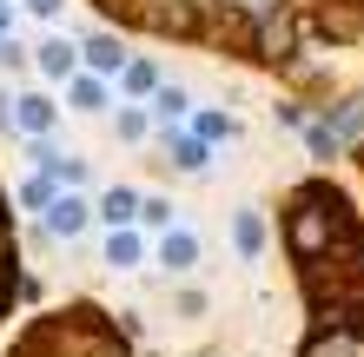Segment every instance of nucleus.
<instances>
[{"mask_svg": "<svg viewBox=\"0 0 364 357\" xmlns=\"http://www.w3.org/2000/svg\"><path fill=\"white\" fill-rule=\"evenodd\" d=\"M278 251L305 304L291 357H364V205L338 172L278 185Z\"/></svg>", "mask_w": 364, "mask_h": 357, "instance_id": "1", "label": "nucleus"}, {"mask_svg": "<svg viewBox=\"0 0 364 357\" xmlns=\"http://www.w3.org/2000/svg\"><path fill=\"white\" fill-rule=\"evenodd\" d=\"M87 7L100 13V27L126 40L225 60L291 93L305 73V20L318 0H87Z\"/></svg>", "mask_w": 364, "mask_h": 357, "instance_id": "2", "label": "nucleus"}, {"mask_svg": "<svg viewBox=\"0 0 364 357\" xmlns=\"http://www.w3.org/2000/svg\"><path fill=\"white\" fill-rule=\"evenodd\" d=\"M305 106V153L318 172H331L338 159L358 179L364 205V0H318L305 20V73L285 93Z\"/></svg>", "mask_w": 364, "mask_h": 357, "instance_id": "3", "label": "nucleus"}, {"mask_svg": "<svg viewBox=\"0 0 364 357\" xmlns=\"http://www.w3.org/2000/svg\"><path fill=\"white\" fill-rule=\"evenodd\" d=\"M0 357H139V351H133L126 324H119L106 304L67 298V304L40 311V318H27Z\"/></svg>", "mask_w": 364, "mask_h": 357, "instance_id": "4", "label": "nucleus"}, {"mask_svg": "<svg viewBox=\"0 0 364 357\" xmlns=\"http://www.w3.org/2000/svg\"><path fill=\"white\" fill-rule=\"evenodd\" d=\"M153 258H159V271H166V278H192V271L205 265V238H199V225H192V219H179L173 232H159Z\"/></svg>", "mask_w": 364, "mask_h": 357, "instance_id": "5", "label": "nucleus"}, {"mask_svg": "<svg viewBox=\"0 0 364 357\" xmlns=\"http://www.w3.org/2000/svg\"><path fill=\"white\" fill-rule=\"evenodd\" d=\"M14 133L20 139H53L60 133V99L47 93V87H27V93H14Z\"/></svg>", "mask_w": 364, "mask_h": 357, "instance_id": "6", "label": "nucleus"}, {"mask_svg": "<svg viewBox=\"0 0 364 357\" xmlns=\"http://www.w3.org/2000/svg\"><path fill=\"white\" fill-rule=\"evenodd\" d=\"M126 60H133V47H126V33H113V27H93L87 40H80V67L100 73V79H113V87H119Z\"/></svg>", "mask_w": 364, "mask_h": 357, "instance_id": "7", "label": "nucleus"}, {"mask_svg": "<svg viewBox=\"0 0 364 357\" xmlns=\"http://www.w3.org/2000/svg\"><path fill=\"white\" fill-rule=\"evenodd\" d=\"M159 145H166V165H173L179 179H205V172H212V145L192 133V126H173V133H159Z\"/></svg>", "mask_w": 364, "mask_h": 357, "instance_id": "8", "label": "nucleus"}, {"mask_svg": "<svg viewBox=\"0 0 364 357\" xmlns=\"http://www.w3.org/2000/svg\"><path fill=\"white\" fill-rule=\"evenodd\" d=\"M20 298V232H14V199L0 192V318Z\"/></svg>", "mask_w": 364, "mask_h": 357, "instance_id": "9", "label": "nucleus"}, {"mask_svg": "<svg viewBox=\"0 0 364 357\" xmlns=\"http://www.w3.org/2000/svg\"><path fill=\"white\" fill-rule=\"evenodd\" d=\"M40 225H47V238L60 245H73V238H87V225H93V199H80V192H60L47 212H40Z\"/></svg>", "mask_w": 364, "mask_h": 357, "instance_id": "10", "label": "nucleus"}, {"mask_svg": "<svg viewBox=\"0 0 364 357\" xmlns=\"http://www.w3.org/2000/svg\"><path fill=\"white\" fill-rule=\"evenodd\" d=\"M33 73L53 79V87H67V79L80 73V40H73V33H47V40L33 47Z\"/></svg>", "mask_w": 364, "mask_h": 357, "instance_id": "11", "label": "nucleus"}, {"mask_svg": "<svg viewBox=\"0 0 364 357\" xmlns=\"http://www.w3.org/2000/svg\"><path fill=\"white\" fill-rule=\"evenodd\" d=\"M139 199L146 192H133V185H106V192L93 199V219L106 225V232H126V225H139Z\"/></svg>", "mask_w": 364, "mask_h": 357, "instance_id": "12", "label": "nucleus"}, {"mask_svg": "<svg viewBox=\"0 0 364 357\" xmlns=\"http://www.w3.org/2000/svg\"><path fill=\"white\" fill-rule=\"evenodd\" d=\"M159 87H166V67H159L153 53H133V60H126V73H119V99L146 106V99H153Z\"/></svg>", "mask_w": 364, "mask_h": 357, "instance_id": "13", "label": "nucleus"}, {"mask_svg": "<svg viewBox=\"0 0 364 357\" xmlns=\"http://www.w3.org/2000/svg\"><path fill=\"white\" fill-rule=\"evenodd\" d=\"M232 245H239V258H245V265H259V258H265L272 225H265L259 205H239V212H232Z\"/></svg>", "mask_w": 364, "mask_h": 357, "instance_id": "14", "label": "nucleus"}, {"mask_svg": "<svg viewBox=\"0 0 364 357\" xmlns=\"http://www.w3.org/2000/svg\"><path fill=\"white\" fill-rule=\"evenodd\" d=\"M146 113H153V126H159V133H173V126H186L199 106H192V93L179 87V79H166V87H159L153 99H146Z\"/></svg>", "mask_w": 364, "mask_h": 357, "instance_id": "15", "label": "nucleus"}, {"mask_svg": "<svg viewBox=\"0 0 364 357\" xmlns=\"http://www.w3.org/2000/svg\"><path fill=\"white\" fill-rule=\"evenodd\" d=\"M153 238L139 232V225H126V232H106V271H139Z\"/></svg>", "mask_w": 364, "mask_h": 357, "instance_id": "16", "label": "nucleus"}, {"mask_svg": "<svg viewBox=\"0 0 364 357\" xmlns=\"http://www.w3.org/2000/svg\"><path fill=\"white\" fill-rule=\"evenodd\" d=\"M67 106H73V113H106V106H113V79H100V73L80 67V73L67 79Z\"/></svg>", "mask_w": 364, "mask_h": 357, "instance_id": "17", "label": "nucleus"}, {"mask_svg": "<svg viewBox=\"0 0 364 357\" xmlns=\"http://www.w3.org/2000/svg\"><path fill=\"white\" fill-rule=\"evenodd\" d=\"M113 139H119V145H146V139H153V113L133 106V99H119V113H113Z\"/></svg>", "mask_w": 364, "mask_h": 357, "instance_id": "18", "label": "nucleus"}, {"mask_svg": "<svg viewBox=\"0 0 364 357\" xmlns=\"http://www.w3.org/2000/svg\"><path fill=\"white\" fill-rule=\"evenodd\" d=\"M192 133H199L205 145H232V139H239V119H232L225 106H199V113H192Z\"/></svg>", "mask_w": 364, "mask_h": 357, "instance_id": "19", "label": "nucleus"}, {"mask_svg": "<svg viewBox=\"0 0 364 357\" xmlns=\"http://www.w3.org/2000/svg\"><path fill=\"white\" fill-rule=\"evenodd\" d=\"M53 199H60V185H53L47 172H33V179H20V185H14V205H20V212H47Z\"/></svg>", "mask_w": 364, "mask_h": 357, "instance_id": "20", "label": "nucleus"}, {"mask_svg": "<svg viewBox=\"0 0 364 357\" xmlns=\"http://www.w3.org/2000/svg\"><path fill=\"white\" fill-rule=\"evenodd\" d=\"M173 225H179V205H173V199H159V192L139 199V232L159 238V232H173Z\"/></svg>", "mask_w": 364, "mask_h": 357, "instance_id": "21", "label": "nucleus"}, {"mask_svg": "<svg viewBox=\"0 0 364 357\" xmlns=\"http://www.w3.org/2000/svg\"><path fill=\"white\" fill-rule=\"evenodd\" d=\"M33 20H47V27H60V13H67V0H27Z\"/></svg>", "mask_w": 364, "mask_h": 357, "instance_id": "22", "label": "nucleus"}, {"mask_svg": "<svg viewBox=\"0 0 364 357\" xmlns=\"http://www.w3.org/2000/svg\"><path fill=\"white\" fill-rule=\"evenodd\" d=\"M0 67L20 73V67H27V47H20V40H0Z\"/></svg>", "mask_w": 364, "mask_h": 357, "instance_id": "23", "label": "nucleus"}, {"mask_svg": "<svg viewBox=\"0 0 364 357\" xmlns=\"http://www.w3.org/2000/svg\"><path fill=\"white\" fill-rule=\"evenodd\" d=\"M0 40H14V7L0 0Z\"/></svg>", "mask_w": 364, "mask_h": 357, "instance_id": "24", "label": "nucleus"}, {"mask_svg": "<svg viewBox=\"0 0 364 357\" xmlns=\"http://www.w3.org/2000/svg\"><path fill=\"white\" fill-rule=\"evenodd\" d=\"M7 7H14V0H7Z\"/></svg>", "mask_w": 364, "mask_h": 357, "instance_id": "25", "label": "nucleus"}]
</instances>
